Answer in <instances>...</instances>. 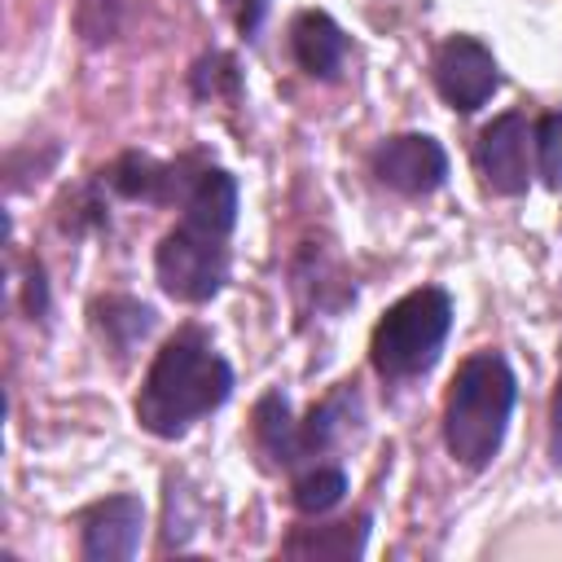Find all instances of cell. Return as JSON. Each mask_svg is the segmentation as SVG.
<instances>
[{
  "mask_svg": "<svg viewBox=\"0 0 562 562\" xmlns=\"http://www.w3.org/2000/svg\"><path fill=\"white\" fill-rule=\"evenodd\" d=\"M233 395V369L228 360L211 347L202 329H180L176 338L162 342L154 356L140 395H136V422L140 430L158 439L184 435L198 417L215 413Z\"/></svg>",
  "mask_w": 562,
  "mask_h": 562,
  "instance_id": "cell-1",
  "label": "cell"
},
{
  "mask_svg": "<svg viewBox=\"0 0 562 562\" xmlns=\"http://www.w3.org/2000/svg\"><path fill=\"white\" fill-rule=\"evenodd\" d=\"M514 400V369L501 351H479L457 369L443 404V443L465 470H483L501 452Z\"/></svg>",
  "mask_w": 562,
  "mask_h": 562,
  "instance_id": "cell-2",
  "label": "cell"
},
{
  "mask_svg": "<svg viewBox=\"0 0 562 562\" xmlns=\"http://www.w3.org/2000/svg\"><path fill=\"white\" fill-rule=\"evenodd\" d=\"M448 329H452V299L439 285H422L382 312L369 342V360L391 382L417 378L439 360Z\"/></svg>",
  "mask_w": 562,
  "mask_h": 562,
  "instance_id": "cell-3",
  "label": "cell"
},
{
  "mask_svg": "<svg viewBox=\"0 0 562 562\" xmlns=\"http://www.w3.org/2000/svg\"><path fill=\"white\" fill-rule=\"evenodd\" d=\"M228 237H215V233H202V228H171L162 241H158V255H154V272H158V285L180 299V303H206L220 294L224 277H228Z\"/></svg>",
  "mask_w": 562,
  "mask_h": 562,
  "instance_id": "cell-4",
  "label": "cell"
},
{
  "mask_svg": "<svg viewBox=\"0 0 562 562\" xmlns=\"http://www.w3.org/2000/svg\"><path fill=\"white\" fill-rule=\"evenodd\" d=\"M430 75H435V88L439 97L461 110V114H474L501 83V70H496V57L487 44H479L474 35H452L439 44L435 61H430Z\"/></svg>",
  "mask_w": 562,
  "mask_h": 562,
  "instance_id": "cell-5",
  "label": "cell"
},
{
  "mask_svg": "<svg viewBox=\"0 0 562 562\" xmlns=\"http://www.w3.org/2000/svg\"><path fill=\"white\" fill-rule=\"evenodd\" d=\"M373 176L395 189V193H408V198H422V193H435L448 176V154L435 136H422V132H404V136H391L373 149Z\"/></svg>",
  "mask_w": 562,
  "mask_h": 562,
  "instance_id": "cell-6",
  "label": "cell"
},
{
  "mask_svg": "<svg viewBox=\"0 0 562 562\" xmlns=\"http://www.w3.org/2000/svg\"><path fill=\"white\" fill-rule=\"evenodd\" d=\"M474 167L492 193H505V198L527 193V119L514 110L492 119L479 132Z\"/></svg>",
  "mask_w": 562,
  "mask_h": 562,
  "instance_id": "cell-7",
  "label": "cell"
},
{
  "mask_svg": "<svg viewBox=\"0 0 562 562\" xmlns=\"http://www.w3.org/2000/svg\"><path fill=\"white\" fill-rule=\"evenodd\" d=\"M140 527H145V505L136 496H110L97 501L83 518V558L92 562H123L140 549Z\"/></svg>",
  "mask_w": 562,
  "mask_h": 562,
  "instance_id": "cell-8",
  "label": "cell"
},
{
  "mask_svg": "<svg viewBox=\"0 0 562 562\" xmlns=\"http://www.w3.org/2000/svg\"><path fill=\"white\" fill-rule=\"evenodd\" d=\"M290 48H294V61L307 75L334 79L338 66H342V57H347V35H342V26L329 13L307 9V13H299L290 22Z\"/></svg>",
  "mask_w": 562,
  "mask_h": 562,
  "instance_id": "cell-9",
  "label": "cell"
},
{
  "mask_svg": "<svg viewBox=\"0 0 562 562\" xmlns=\"http://www.w3.org/2000/svg\"><path fill=\"white\" fill-rule=\"evenodd\" d=\"M180 224L215 233V237H228L233 224H237V184H233V176L220 171V167L198 171L189 193H184V220Z\"/></svg>",
  "mask_w": 562,
  "mask_h": 562,
  "instance_id": "cell-10",
  "label": "cell"
},
{
  "mask_svg": "<svg viewBox=\"0 0 562 562\" xmlns=\"http://www.w3.org/2000/svg\"><path fill=\"white\" fill-rule=\"evenodd\" d=\"M176 176H180V171H176L171 162H158V158H149V154H123V158L105 171L110 189L123 193V198H136V202H171V198L184 202L189 189H180Z\"/></svg>",
  "mask_w": 562,
  "mask_h": 562,
  "instance_id": "cell-11",
  "label": "cell"
},
{
  "mask_svg": "<svg viewBox=\"0 0 562 562\" xmlns=\"http://www.w3.org/2000/svg\"><path fill=\"white\" fill-rule=\"evenodd\" d=\"M92 325L101 329V338L119 356H127L154 329V307L140 303V299H127V294H110V299H97L92 303Z\"/></svg>",
  "mask_w": 562,
  "mask_h": 562,
  "instance_id": "cell-12",
  "label": "cell"
},
{
  "mask_svg": "<svg viewBox=\"0 0 562 562\" xmlns=\"http://www.w3.org/2000/svg\"><path fill=\"white\" fill-rule=\"evenodd\" d=\"M255 443L259 452L272 461V465H294L303 457L299 448V426L290 417V404L281 391H268L259 404H255Z\"/></svg>",
  "mask_w": 562,
  "mask_h": 562,
  "instance_id": "cell-13",
  "label": "cell"
},
{
  "mask_svg": "<svg viewBox=\"0 0 562 562\" xmlns=\"http://www.w3.org/2000/svg\"><path fill=\"white\" fill-rule=\"evenodd\" d=\"M360 422V400L351 391H334L325 404L312 408V417L299 426V448L303 457L312 452H329L334 443H342L351 435V426Z\"/></svg>",
  "mask_w": 562,
  "mask_h": 562,
  "instance_id": "cell-14",
  "label": "cell"
},
{
  "mask_svg": "<svg viewBox=\"0 0 562 562\" xmlns=\"http://www.w3.org/2000/svg\"><path fill=\"white\" fill-rule=\"evenodd\" d=\"M364 540H369V518L360 514L356 522L347 518V522H329V527L290 536L285 553L290 558H360L364 553Z\"/></svg>",
  "mask_w": 562,
  "mask_h": 562,
  "instance_id": "cell-15",
  "label": "cell"
},
{
  "mask_svg": "<svg viewBox=\"0 0 562 562\" xmlns=\"http://www.w3.org/2000/svg\"><path fill=\"white\" fill-rule=\"evenodd\" d=\"M342 492H347V474L338 465H316L294 483V505L303 514H325L342 501Z\"/></svg>",
  "mask_w": 562,
  "mask_h": 562,
  "instance_id": "cell-16",
  "label": "cell"
},
{
  "mask_svg": "<svg viewBox=\"0 0 562 562\" xmlns=\"http://www.w3.org/2000/svg\"><path fill=\"white\" fill-rule=\"evenodd\" d=\"M536 162L549 189H562V110H549L536 123Z\"/></svg>",
  "mask_w": 562,
  "mask_h": 562,
  "instance_id": "cell-17",
  "label": "cell"
},
{
  "mask_svg": "<svg viewBox=\"0 0 562 562\" xmlns=\"http://www.w3.org/2000/svg\"><path fill=\"white\" fill-rule=\"evenodd\" d=\"M193 92L198 97H220V92H237V70H233V57L224 53H211L193 66Z\"/></svg>",
  "mask_w": 562,
  "mask_h": 562,
  "instance_id": "cell-18",
  "label": "cell"
},
{
  "mask_svg": "<svg viewBox=\"0 0 562 562\" xmlns=\"http://www.w3.org/2000/svg\"><path fill=\"white\" fill-rule=\"evenodd\" d=\"M549 457H553V465H562V378L549 400Z\"/></svg>",
  "mask_w": 562,
  "mask_h": 562,
  "instance_id": "cell-19",
  "label": "cell"
},
{
  "mask_svg": "<svg viewBox=\"0 0 562 562\" xmlns=\"http://www.w3.org/2000/svg\"><path fill=\"white\" fill-rule=\"evenodd\" d=\"M233 4V18H237V26L250 35L259 22H263V13H268V0H228Z\"/></svg>",
  "mask_w": 562,
  "mask_h": 562,
  "instance_id": "cell-20",
  "label": "cell"
},
{
  "mask_svg": "<svg viewBox=\"0 0 562 562\" xmlns=\"http://www.w3.org/2000/svg\"><path fill=\"white\" fill-rule=\"evenodd\" d=\"M26 303H31L35 316H44V307H48V290H44V272H40V263H35L31 277H26Z\"/></svg>",
  "mask_w": 562,
  "mask_h": 562,
  "instance_id": "cell-21",
  "label": "cell"
}]
</instances>
